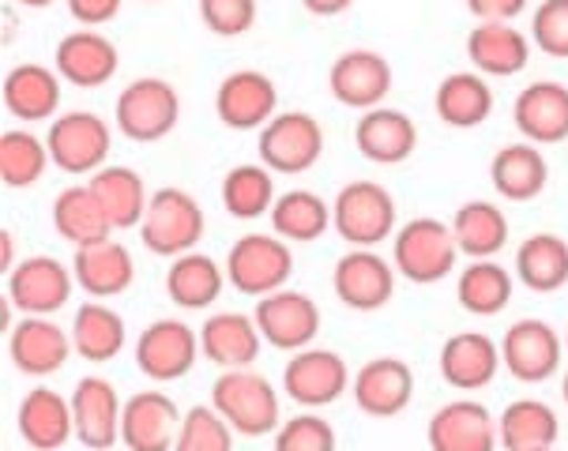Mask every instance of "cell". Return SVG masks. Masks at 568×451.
Here are the masks:
<instances>
[{
  "instance_id": "obj_17",
  "label": "cell",
  "mask_w": 568,
  "mask_h": 451,
  "mask_svg": "<svg viewBox=\"0 0 568 451\" xmlns=\"http://www.w3.org/2000/svg\"><path fill=\"white\" fill-rule=\"evenodd\" d=\"M215 113L234 132H260L278 113V88L256 69L230 72L215 91Z\"/></svg>"
},
{
  "instance_id": "obj_39",
  "label": "cell",
  "mask_w": 568,
  "mask_h": 451,
  "mask_svg": "<svg viewBox=\"0 0 568 451\" xmlns=\"http://www.w3.org/2000/svg\"><path fill=\"white\" fill-rule=\"evenodd\" d=\"M267 218H272V234H278L283 242L310 245L321 242L327 229H332V204L310 188H294L275 199Z\"/></svg>"
},
{
  "instance_id": "obj_28",
  "label": "cell",
  "mask_w": 568,
  "mask_h": 451,
  "mask_svg": "<svg viewBox=\"0 0 568 451\" xmlns=\"http://www.w3.org/2000/svg\"><path fill=\"white\" fill-rule=\"evenodd\" d=\"M72 271H75V286L94 297V301H105V297H121L136 283V264H132V253L121 242H99L75 248L72 256Z\"/></svg>"
},
{
  "instance_id": "obj_13",
  "label": "cell",
  "mask_w": 568,
  "mask_h": 451,
  "mask_svg": "<svg viewBox=\"0 0 568 451\" xmlns=\"http://www.w3.org/2000/svg\"><path fill=\"white\" fill-rule=\"evenodd\" d=\"M396 264L373 248H351L332 267V290L354 312H377L396 297Z\"/></svg>"
},
{
  "instance_id": "obj_12",
  "label": "cell",
  "mask_w": 568,
  "mask_h": 451,
  "mask_svg": "<svg viewBox=\"0 0 568 451\" xmlns=\"http://www.w3.org/2000/svg\"><path fill=\"white\" fill-rule=\"evenodd\" d=\"M75 271L57 256H27L12 267L4 294L23 316H57L72 301Z\"/></svg>"
},
{
  "instance_id": "obj_51",
  "label": "cell",
  "mask_w": 568,
  "mask_h": 451,
  "mask_svg": "<svg viewBox=\"0 0 568 451\" xmlns=\"http://www.w3.org/2000/svg\"><path fill=\"white\" fill-rule=\"evenodd\" d=\"M0 245H4V256H0V271L4 275H12V267H16V242H12V234H0Z\"/></svg>"
},
{
  "instance_id": "obj_54",
  "label": "cell",
  "mask_w": 568,
  "mask_h": 451,
  "mask_svg": "<svg viewBox=\"0 0 568 451\" xmlns=\"http://www.w3.org/2000/svg\"><path fill=\"white\" fill-rule=\"evenodd\" d=\"M140 4H159V0H140Z\"/></svg>"
},
{
  "instance_id": "obj_24",
  "label": "cell",
  "mask_w": 568,
  "mask_h": 451,
  "mask_svg": "<svg viewBox=\"0 0 568 451\" xmlns=\"http://www.w3.org/2000/svg\"><path fill=\"white\" fill-rule=\"evenodd\" d=\"M426 440L433 451H494L500 444L494 414L475 399L445 402L429 418Z\"/></svg>"
},
{
  "instance_id": "obj_9",
  "label": "cell",
  "mask_w": 568,
  "mask_h": 451,
  "mask_svg": "<svg viewBox=\"0 0 568 451\" xmlns=\"http://www.w3.org/2000/svg\"><path fill=\"white\" fill-rule=\"evenodd\" d=\"M200 353H204L200 350V331H192L178 316L148 324V328L140 331L136 347H132L136 369L155 383H173V380L189 377Z\"/></svg>"
},
{
  "instance_id": "obj_27",
  "label": "cell",
  "mask_w": 568,
  "mask_h": 451,
  "mask_svg": "<svg viewBox=\"0 0 568 451\" xmlns=\"http://www.w3.org/2000/svg\"><path fill=\"white\" fill-rule=\"evenodd\" d=\"M264 335H260L256 320L245 312H215L200 328V350L219 369H248L256 365L260 350H264Z\"/></svg>"
},
{
  "instance_id": "obj_55",
  "label": "cell",
  "mask_w": 568,
  "mask_h": 451,
  "mask_svg": "<svg viewBox=\"0 0 568 451\" xmlns=\"http://www.w3.org/2000/svg\"><path fill=\"white\" fill-rule=\"evenodd\" d=\"M565 350H568V335H565Z\"/></svg>"
},
{
  "instance_id": "obj_8",
  "label": "cell",
  "mask_w": 568,
  "mask_h": 451,
  "mask_svg": "<svg viewBox=\"0 0 568 451\" xmlns=\"http://www.w3.org/2000/svg\"><path fill=\"white\" fill-rule=\"evenodd\" d=\"M45 147H50V158L61 174L91 177V174H99L105 166V158H110L113 132L99 113L72 110V113L53 117L50 132H45Z\"/></svg>"
},
{
  "instance_id": "obj_14",
  "label": "cell",
  "mask_w": 568,
  "mask_h": 451,
  "mask_svg": "<svg viewBox=\"0 0 568 451\" xmlns=\"http://www.w3.org/2000/svg\"><path fill=\"white\" fill-rule=\"evenodd\" d=\"M565 342L546 320H516L500 339V365L508 369V377L519 383H542L561 369Z\"/></svg>"
},
{
  "instance_id": "obj_25",
  "label": "cell",
  "mask_w": 568,
  "mask_h": 451,
  "mask_svg": "<svg viewBox=\"0 0 568 451\" xmlns=\"http://www.w3.org/2000/svg\"><path fill=\"white\" fill-rule=\"evenodd\" d=\"M354 147L373 166H399L418 147V129L407 113L377 105V110H365L354 124Z\"/></svg>"
},
{
  "instance_id": "obj_4",
  "label": "cell",
  "mask_w": 568,
  "mask_h": 451,
  "mask_svg": "<svg viewBox=\"0 0 568 451\" xmlns=\"http://www.w3.org/2000/svg\"><path fill=\"white\" fill-rule=\"evenodd\" d=\"M181 121V94L162 75H140L129 88H121L113 102V124L132 143L166 140Z\"/></svg>"
},
{
  "instance_id": "obj_53",
  "label": "cell",
  "mask_w": 568,
  "mask_h": 451,
  "mask_svg": "<svg viewBox=\"0 0 568 451\" xmlns=\"http://www.w3.org/2000/svg\"><path fill=\"white\" fill-rule=\"evenodd\" d=\"M561 399H565V407H568V369H565V377H561Z\"/></svg>"
},
{
  "instance_id": "obj_5",
  "label": "cell",
  "mask_w": 568,
  "mask_h": 451,
  "mask_svg": "<svg viewBox=\"0 0 568 451\" xmlns=\"http://www.w3.org/2000/svg\"><path fill=\"white\" fill-rule=\"evenodd\" d=\"M396 199L377 181H351L332 204V229L351 248H377L381 242L396 237Z\"/></svg>"
},
{
  "instance_id": "obj_18",
  "label": "cell",
  "mask_w": 568,
  "mask_h": 451,
  "mask_svg": "<svg viewBox=\"0 0 568 451\" xmlns=\"http://www.w3.org/2000/svg\"><path fill=\"white\" fill-rule=\"evenodd\" d=\"M181 421H185V414H181L178 402L166 391H136L132 399H124L121 444L129 451H173Z\"/></svg>"
},
{
  "instance_id": "obj_48",
  "label": "cell",
  "mask_w": 568,
  "mask_h": 451,
  "mask_svg": "<svg viewBox=\"0 0 568 451\" xmlns=\"http://www.w3.org/2000/svg\"><path fill=\"white\" fill-rule=\"evenodd\" d=\"M69 4V12L75 23L91 27V31H99V27L113 23V19L121 16V4L124 0H64Z\"/></svg>"
},
{
  "instance_id": "obj_16",
  "label": "cell",
  "mask_w": 568,
  "mask_h": 451,
  "mask_svg": "<svg viewBox=\"0 0 568 451\" xmlns=\"http://www.w3.org/2000/svg\"><path fill=\"white\" fill-rule=\"evenodd\" d=\"M4 342L12 369L23 372V377H53V372H61L69 365V353L75 350L72 335L50 316H23L4 335Z\"/></svg>"
},
{
  "instance_id": "obj_35",
  "label": "cell",
  "mask_w": 568,
  "mask_h": 451,
  "mask_svg": "<svg viewBox=\"0 0 568 451\" xmlns=\"http://www.w3.org/2000/svg\"><path fill=\"white\" fill-rule=\"evenodd\" d=\"M433 110L448 129H478L494 113V88L478 72H452L437 83Z\"/></svg>"
},
{
  "instance_id": "obj_1",
  "label": "cell",
  "mask_w": 568,
  "mask_h": 451,
  "mask_svg": "<svg viewBox=\"0 0 568 451\" xmlns=\"http://www.w3.org/2000/svg\"><path fill=\"white\" fill-rule=\"evenodd\" d=\"M211 407L245 440L275 437V429L283 426V402L275 383L253 369H226L211 383Z\"/></svg>"
},
{
  "instance_id": "obj_31",
  "label": "cell",
  "mask_w": 568,
  "mask_h": 451,
  "mask_svg": "<svg viewBox=\"0 0 568 451\" xmlns=\"http://www.w3.org/2000/svg\"><path fill=\"white\" fill-rule=\"evenodd\" d=\"M61 105V75L57 69H45V64H16L4 75V110L12 117L34 124V121H50Z\"/></svg>"
},
{
  "instance_id": "obj_15",
  "label": "cell",
  "mask_w": 568,
  "mask_h": 451,
  "mask_svg": "<svg viewBox=\"0 0 568 451\" xmlns=\"http://www.w3.org/2000/svg\"><path fill=\"white\" fill-rule=\"evenodd\" d=\"M327 91L346 110H377L392 94V64L377 50H346L327 69Z\"/></svg>"
},
{
  "instance_id": "obj_30",
  "label": "cell",
  "mask_w": 568,
  "mask_h": 451,
  "mask_svg": "<svg viewBox=\"0 0 568 451\" xmlns=\"http://www.w3.org/2000/svg\"><path fill=\"white\" fill-rule=\"evenodd\" d=\"M489 181H494L497 196L513 199V204H531L550 185V166L535 143H508L489 162Z\"/></svg>"
},
{
  "instance_id": "obj_2",
  "label": "cell",
  "mask_w": 568,
  "mask_h": 451,
  "mask_svg": "<svg viewBox=\"0 0 568 451\" xmlns=\"http://www.w3.org/2000/svg\"><path fill=\"white\" fill-rule=\"evenodd\" d=\"M204 229H207V218H204V207L192 192L178 188V185H166L159 192H151V204H148V215L140 223V242L148 253L155 256H185V253H196V245L204 242Z\"/></svg>"
},
{
  "instance_id": "obj_50",
  "label": "cell",
  "mask_w": 568,
  "mask_h": 451,
  "mask_svg": "<svg viewBox=\"0 0 568 451\" xmlns=\"http://www.w3.org/2000/svg\"><path fill=\"white\" fill-rule=\"evenodd\" d=\"M354 0H302V8L310 16H316V19H332V16H343L346 8H351Z\"/></svg>"
},
{
  "instance_id": "obj_52",
  "label": "cell",
  "mask_w": 568,
  "mask_h": 451,
  "mask_svg": "<svg viewBox=\"0 0 568 451\" xmlns=\"http://www.w3.org/2000/svg\"><path fill=\"white\" fill-rule=\"evenodd\" d=\"M16 4H23V8H50L53 0H16Z\"/></svg>"
},
{
  "instance_id": "obj_37",
  "label": "cell",
  "mask_w": 568,
  "mask_h": 451,
  "mask_svg": "<svg viewBox=\"0 0 568 451\" xmlns=\"http://www.w3.org/2000/svg\"><path fill=\"white\" fill-rule=\"evenodd\" d=\"M53 226H57V234H61V242H69L72 248L110 242V234H113V223L99 207L91 185H69V188L57 192Z\"/></svg>"
},
{
  "instance_id": "obj_21",
  "label": "cell",
  "mask_w": 568,
  "mask_h": 451,
  "mask_svg": "<svg viewBox=\"0 0 568 451\" xmlns=\"http://www.w3.org/2000/svg\"><path fill=\"white\" fill-rule=\"evenodd\" d=\"M519 136L535 147H557L568 140V88L557 80L527 83L513 102Z\"/></svg>"
},
{
  "instance_id": "obj_43",
  "label": "cell",
  "mask_w": 568,
  "mask_h": 451,
  "mask_svg": "<svg viewBox=\"0 0 568 451\" xmlns=\"http://www.w3.org/2000/svg\"><path fill=\"white\" fill-rule=\"evenodd\" d=\"M53 166L45 140H38L34 132L8 129L0 132V181L4 188H31L45 177V170Z\"/></svg>"
},
{
  "instance_id": "obj_49",
  "label": "cell",
  "mask_w": 568,
  "mask_h": 451,
  "mask_svg": "<svg viewBox=\"0 0 568 451\" xmlns=\"http://www.w3.org/2000/svg\"><path fill=\"white\" fill-rule=\"evenodd\" d=\"M527 0H467V12L478 23H513L516 16H524Z\"/></svg>"
},
{
  "instance_id": "obj_36",
  "label": "cell",
  "mask_w": 568,
  "mask_h": 451,
  "mask_svg": "<svg viewBox=\"0 0 568 451\" xmlns=\"http://www.w3.org/2000/svg\"><path fill=\"white\" fill-rule=\"evenodd\" d=\"M129 342V328H124L121 312L110 309L105 301H83L72 316V347L83 361L105 365L113 361Z\"/></svg>"
},
{
  "instance_id": "obj_19",
  "label": "cell",
  "mask_w": 568,
  "mask_h": 451,
  "mask_svg": "<svg viewBox=\"0 0 568 451\" xmlns=\"http://www.w3.org/2000/svg\"><path fill=\"white\" fill-rule=\"evenodd\" d=\"M53 69L61 75L64 83L80 91H94V88H105V83L118 75L121 69V53L118 45L110 42L102 31H72L57 42V53H53Z\"/></svg>"
},
{
  "instance_id": "obj_20",
  "label": "cell",
  "mask_w": 568,
  "mask_h": 451,
  "mask_svg": "<svg viewBox=\"0 0 568 451\" xmlns=\"http://www.w3.org/2000/svg\"><path fill=\"white\" fill-rule=\"evenodd\" d=\"M75 440L91 451H110L121 440L124 402L105 377H83L72 388Z\"/></svg>"
},
{
  "instance_id": "obj_42",
  "label": "cell",
  "mask_w": 568,
  "mask_h": 451,
  "mask_svg": "<svg viewBox=\"0 0 568 451\" xmlns=\"http://www.w3.org/2000/svg\"><path fill=\"white\" fill-rule=\"evenodd\" d=\"M278 192L275 174L267 166H234L223 177V207L237 223H256V218L272 215Z\"/></svg>"
},
{
  "instance_id": "obj_33",
  "label": "cell",
  "mask_w": 568,
  "mask_h": 451,
  "mask_svg": "<svg viewBox=\"0 0 568 451\" xmlns=\"http://www.w3.org/2000/svg\"><path fill=\"white\" fill-rule=\"evenodd\" d=\"M94 199L105 211V218L113 223V229H132L143 223L151 204V192L143 185V177L132 166H102L99 174L87 177Z\"/></svg>"
},
{
  "instance_id": "obj_23",
  "label": "cell",
  "mask_w": 568,
  "mask_h": 451,
  "mask_svg": "<svg viewBox=\"0 0 568 451\" xmlns=\"http://www.w3.org/2000/svg\"><path fill=\"white\" fill-rule=\"evenodd\" d=\"M16 429H19V437H23L27 448L61 451L75 437L72 399H64L61 391L38 383V388H31L23 399H19Z\"/></svg>"
},
{
  "instance_id": "obj_22",
  "label": "cell",
  "mask_w": 568,
  "mask_h": 451,
  "mask_svg": "<svg viewBox=\"0 0 568 451\" xmlns=\"http://www.w3.org/2000/svg\"><path fill=\"white\" fill-rule=\"evenodd\" d=\"M351 396L362 414L396 418L414 399V372L403 358H373L351 380Z\"/></svg>"
},
{
  "instance_id": "obj_40",
  "label": "cell",
  "mask_w": 568,
  "mask_h": 451,
  "mask_svg": "<svg viewBox=\"0 0 568 451\" xmlns=\"http://www.w3.org/2000/svg\"><path fill=\"white\" fill-rule=\"evenodd\" d=\"M516 275L527 290L557 294L568 283V242L557 234H531L516 248Z\"/></svg>"
},
{
  "instance_id": "obj_6",
  "label": "cell",
  "mask_w": 568,
  "mask_h": 451,
  "mask_svg": "<svg viewBox=\"0 0 568 451\" xmlns=\"http://www.w3.org/2000/svg\"><path fill=\"white\" fill-rule=\"evenodd\" d=\"M226 286H234L245 297H267L275 290H286L294 275V253L291 242L278 234H245L230 245L226 253Z\"/></svg>"
},
{
  "instance_id": "obj_47",
  "label": "cell",
  "mask_w": 568,
  "mask_h": 451,
  "mask_svg": "<svg viewBox=\"0 0 568 451\" xmlns=\"http://www.w3.org/2000/svg\"><path fill=\"white\" fill-rule=\"evenodd\" d=\"M531 45L568 61V0H542L531 16Z\"/></svg>"
},
{
  "instance_id": "obj_11",
  "label": "cell",
  "mask_w": 568,
  "mask_h": 451,
  "mask_svg": "<svg viewBox=\"0 0 568 451\" xmlns=\"http://www.w3.org/2000/svg\"><path fill=\"white\" fill-rule=\"evenodd\" d=\"M253 320L267 347H275L278 353H297L313 347V339L321 335V309L302 290H275L260 297Z\"/></svg>"
},
{
  "instance_id": "obj_26",
  "label": "cell",
  "mask_w": 568,
  "mask_h": 451,
  "mask_svg": "<svg viewBox=\"0 0 568 451\" xmlns=\"http://www.w3.org/2000/svg\"><path fill=\"white\" fill-rule=\"evenodd\" d=\"M500 369V342L486 331H456L440 347V377L456 391H483Z\"/></svg>"
},
{
  "instance_id": "obj_46",
  "label": "cell",
  "mask_w": 568,
  "mask_h": 451,
  "mask_svg": "<svg viewBox=\"0 0 568 451\" xmlns=\"http://www.w3.org/2000/svg\"><path fill=\"white\" fill-rule=\"evenodd\" d=\"M200 19L215 38H242L256 27V0H200Z\"/></svg>"
},
{
  "instance_id": "obj_44",
  "label": "cell",
  "mask_w": 568,
  "mask_h": 451,
  "mask_svg": "<svg viewBox=\"0 0 568 451\" xmlns=\"http://www.w3.org/2000/svg\"><path fill=\"white\" fill-rule=\"evenodd\" d=\"M234 429L226 426V418L215 407H192L173 451H234Z\"/></svg>"
},
{
  "instance_id": "obj_41",
  "label": "cell",
  "mask_w": 568,
  "mask_h": 451,
  "mask_svg": "<svg viewBox=\"0 0 568 451\" xmlns=\"http://www.w3.org/2000/svg\"><path fill=\"white\" fill-rule=\"evenodd\" d=\"M513 271L500 267L497 260H475L464 267L456 283V301L464 305L470 316H500L513 305Z\"/></svg>"
},
{
  "instance_id": "obj_45",
  "label": "cell",
  "mask_w": 568,
  "mask_h": 451,
  "mask_svg": "<svg viewBox=\"0 0 568 451\" xmlns=\"http://www.w3.org/2000/svg\"><path fill=\"white\" fill-rule=\"evenodd\" d=\"M335 444L339 440H335L332 421L316 410H302L275 429V451H335Z\"/></svg>"
},
{
  "instance_id": "obj_10",
  "label": "cell",
  "mask_w": 568,
  "mask_h": 451,
  "mask_svg": "<svg viewBox=\"0 0 568 451\" xmlns=\"http://www.w3.org/2000/svg\"><path fill=\"white\" fill-rule=\"evenodd\" d=\"M354 372L346 369L343 353L324 350V347H305L291 353L283 369V396L294 407L316 410V407H332L343 399V391L351 388Z\"/></svg>"
},
{
  "instance_id": "obj_29",
  "label": "cell",
  "mask_w": 568,
  "mask_h": 451,
  "mask_svg": "<svg viewBox=\"0 0 568 451\" xmlns=\"http://www.w3.org/2000/svg\"><path fill=\"white\" fill-rule=\"evenodd\" d=\"M467 57L478 75L508 80L531 61V38H524V31H516L513 23H478L467 34Z\"/></svg>"
},
{
  "instance_id": "obj_38",
  "label": "cell",
  "mask_w": 568,
  "mask_h": 451,
  "mask_svg": "<svg viewBox=\"0 0 568 451\" xmlns=\"http://www.w3.org/2000/svg\"><path fill=\"white\" fill-rule=\"evenodd\" d=\"M561 421H557L554 407L538 399H516L500 410L497 437L505 451H554Z\"/></svg>"
},
{
  "instance_id": "obj_3",
  "label": "cell",
  "mask_w": 568,
  "mask_h": 451,
  "mask_svg": "<svg viewBox=\"0 0 568 451\" xmlns=\"http://www.w3.org/2000/svg\"><path fill=\"white\" fill-rule=\"evenodd\" d=\"M459 245L452 237V226L440 218H410L392 237V264L414 286H437L456 271Z\"/></svg>"
},
{
  "instance_id": "obj_7",
  "label": "cell",
  "mask_w": 568,
  "mask_h": 451,
  "mask_svg": "<svg viewBox=\"0 0 568 451\" xmlns=\"http://www.w3.org/2000/svg\"><path fill=\"white\" fill-rule=\"evenodd\" d=\"M256 151H260V166H267L272 174L297 177L321 162L324 129L313 113L283 110V113H275L264 129H260Z\"/></svg>"
},
{
  "instance_id": "obj_32",
  "label": "cell",
  "mask_w": 568,
  "mask_h": 451,
  "mask_svg": "<svg viewBox=\"0 0 568 451\" xmlns=\"http://www.w3.org/2000/svg\"><path fill=\"white\" fill-rule=\"evenodd\" d=\"M223 283H226V267L215 256L185 253L166 271V297L185 312H207L223 297Z\"/></svg>"
},
{
  "instance_id": "obj_34",
  "label": "cell",
  "mask_w": 568,
  "mask_h": 451,
  "mask_svg": "<svg viewBox=\"0 0 568 451\" xmlns=\"http://www.w3.org/2000/svg\"><path fill=\"white\" fill-rule=\"evenodd\" d=\"M448 226L459 245V256H470V260H497L508 245V234H513L505 211L489 199H470L452 215Z\"/></svg>"
}]
</instances>
